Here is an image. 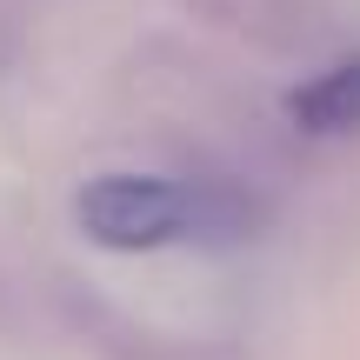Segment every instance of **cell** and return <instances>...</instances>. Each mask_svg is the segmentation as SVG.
Wrapping results in <instances>:
<instances>
[{
  "instance_id": "cell-1",
  "label": "cell",
  "mask_w": 360,
  "mask_h": 360,
  "mask_svg": "<svg viewBox=\"0 0 360 360\" xmlns=\"http://www.w3.org/2000/svg\"><path fill=\"white\" fill-rule=\"evenodd\" d=\"M274 200L227 174H94L74 193V227L107 254L260 240Z\"/></svg>"
},
{
  "instance_id": "cell-2",
  "label": "cell",
  "mask_w": 360,
  "mask_h": 360,
  "mask_svg": "<svg viewBox=\"0 0 360 360\" xmlns=\"http://www.w3.org/2000/svg\"><path fill=\"white\" fill-rule=\"evenodd\" d=\"M193 20L247 40L260 53H314L340 34L334 0H187Z\"/></svg>"
},
{
  "instance_id": "cell-3",
  "label": "cell",
  "mask_w": 360,
  "mask_h": 360,
  "mask_svg": "<svg viewBox=\"0 0 360 360\" xmlns=\"http://www.w3.org/2000/svg\"><path fill=\"white\" fill-rule=\"evenodd\" d=\"M60 307H67V321H74V334L87 340V347H101L107 360H220V354H207L200 340H180V334H160V327H141L134 314L107 307V300L80 294V287H60Z\"/></svg>"
},
{
  "instance_id": "cell-4",
  "label": "cell",
  "mask_w": 360,
  "mask_h": 360,
  "mask_svg": "<svg viewBox=\"0 0 360 360\" xmlns=\"http://www.w3.org/2000/svg\"><path fill=\"white\" fill-rule=\"evenodd\" d=\"M287 120L314 141H347L360 134V53L347 60H327L321 74H307L287 94Z\"/></svg>"
}]
</instances>
